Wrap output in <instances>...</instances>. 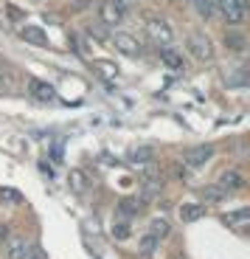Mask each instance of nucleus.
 <instances>
[{
  "label": "nucleus",
  "mask_w": 250,
  "mask_h": 259,
  "mask_svg": "<svg viewBox=\"0 0 250 259\" xmlns=\"http://www.w3.org/2000/svg\"><path fill=\"white\" fill-rule=\"evenodd\" d=\"M186 48H188V54H191L197 62H211L214 59V46H211V39H208V34H203V31H188V37H186Z\"/></svg>",
  "instance_id": "nucleus-1"
},
{
  "label": "nucleus",
  "mask_w": 250,
  "mask_h": 259,
  "mask_svg": "<svg viewBox=\"0 0 250 259\" xmlns=\"http://www.w3.org/2000/svg\"><path fill=\"white\" fill-rule=\"evenodd\" d=\"M127 17V0H104L98 6V20L104 26H118Z\"/></svg>",
  "instance_id": "nucleus-2"
},
{
  "label": "nucleus",
  "mask_w": 250,
  "mask_h": 259,
  "mask_svg": "<svg viewBox=\"0 0 250 259\" xmlns=\"http://www.w3.org/2000/svg\"><path fill=\"white\" fill-rule=\"evenodd\" d=\"M146 34H149V39L152 42H158V46H172V39H174V31H172V26H169L163 17H149L146 20Z\"/></svg>",
  "instance_id": "nucleus-3"
},
{
  "label": "nucleus",
  "mask_w": 250,
  "mask_h": 259,
  "mask_svg": "<svg viewBox=\"0 0 250 259\" xmlns=\"http://www.w3.org/2000/svg\"><path fill=\"white\" fill-rule=\"evenodd\" d=\"M110 42L116 46L118 54H124V57H132V59H138V57H141V51H143L141 42H138V37H135V34H129V31H116Z\"/></svg>",
  "instance_id": "nucleus-4"
},
{
  "label": "nucleus",
  "mask_w": 250,
  "mask_h": 259,
  "mask_svg": "<svg viewBox=\"0 0 250 259\" xmlns=\"http://www.w3.org/2000/svg\"><path fill=\"white\" fill-rule=\"evenodd\" d=\"M211 155H214V147H208V144H203V147H188L183 152V163L188 169H199L211 161Z\"/></svg>",
  "instance_id": "nucleus-5"
},
{
  "label": "nucleus",
  "mask_w": 250,
  "mask_h": 259,
  "mask_svg": "<svg viewBox=\"0 0 250 259\" xmlns=\"http://www.w3.org/2000/svg\"><path fill=\"white\" fill-rule=\"evenodd\" d=\"M217 9L222 12V17L231 26L244 23V0H217Z\"/></svg>",
  "instance_id": "nucleus-6"
},
{
  "label": "nucleus",
  "mask_w": 250,
  "mask_h": 259,
  "mask_svg": "<svg viewBox=\"0 0 250 259\" xmlns=\"http://www.w3.org/2000/svg\"><path fill=\"white\" fill-rule=\"evenodd\" d=\"M28 96L34 102H57V91H54V84L42 82V79H28Z\"/></svg>",
  "instance_id": "nucleus-7"
},
{
  "label": "nucleus",
  "mask_w": 250,
  "mask_h": 259,
  "mask_svg": "<svg viewBox=\"0 0 250 259\" xmlns=\"http://www.w3.org/2000/svg\"><path fill=\"white\" fill-rule=\"evenodd\" d=\"M3 253H6V259H28V253H31V245H28L26 237H9L6 245H3Z\"/></svg>",
  "instance_id": "nucleus-8"
},
{
  "label": "nucleus",
  "mask_w": 250,
  "mask_h": 259,
  "mask_svg": "<svg viewBox=\"0 0 250 259\" xmlns=\"http://www.w3.org/2000/svg\"><path fill=\"white\" fill-rule=\"evenodd\" d=\"M118 217H121V220H132L135 214L141 211V200H138V197H121V200H118Z\"/></svg>",
  "instance_id": "nucleus-9"
},
{
  "label": "nucleus",
  "mask_w": 250,
  "mask_h": 259,
  "mask_svg": "<svg viewBox=\"0 0 250 259\" xmlns=\"http://www.w3.org/2000/svg\"><path fill=\"white\" fill-rule=\"evenodd\" d=\"M161 178H152V181H143V186H141V194H138V200L141 203H152V200H158V194H161Z\"/></svg>",
  "instance_id": "nucleus-10"
},
{
  "label": "nucleus",
  "mask_w": 250,
  "mask_h": 259,
  "mask_svg": "<svg viewBox=\"0 0 250 259\" xmlns=\"http://www.w3.org/2000/svg\"><path fill=\"white\" fill-rule=\"evenodd\" d=\"M20 37L26 39V42H31V46H39V48L48 46V37H45V31H42V28H37V26L20 28Z\"/></svg>",
  "instance_id": "nucleus-11"
},
{
  "label": "nucleus",
  "mask_w": 250,
  "mask_h": 259,
  "mask_svg": "<svg viewBox=\"0 0 250 259\" xmlns=\"http://www.w3.org/2000/svg\"><path fill=\"white\" fill-rule=\"evenodd\" d=\"M242 175H239L236 169H228V172H222V178H219V186L225 189V192L231 194V192H236V189H242Z\"/></svg>",
  "instance_id": "nucleus-12"
},
{
  "label": "nucleus",
  "mask_w": 250,
  "mask_h": 259,
  "mask_svg": "<svg viewBox=\"0 0 250 259\" xmlns=\"http://www.w3.org/2000/svg\"><path fill=\"white\" fill-rule=\"evenodd\" d=\"M203 214H206V208L199 206V203H183L180 206V220L183 223H197Z\"/></svg>",
  "instance_id": "nucleus-13"
},
{
  "label": "nucleus",
  "mask_w": 250,
  "mask_h": 259,
  "mask_svg": "<svg viewBox=\"0 0 250 259\" xmlns=\"http://www.w3.org/2000/svg\"><path fill=\"white\" fill-rule=\"evenodd\" d=\"M93 71L98 73V76L102 79H116L118 76V68H116V62H107V59H96V62H93Z\"/></svg>",
  "instance_id": "nucleus-14"
},
{
  "label": "nucleus",
  "mask_w": 250,
  "mask_h": 259,
  "mask_svg": "<svg viewBox=\"0 0 250 259\" xmlns=\"http://www.w3.org/2000/svg\"><path fill=\"white\" fill-rule=\"evenodd\" d=\"M225 194H228V192H225L222 186H203V189H199V197H203L206 203H222Z\"/></svg>",
  "instance_id": "nucleus-15"
},
{
  "label": "nucleus",
  "mask_w": 250,
  "mask_h": 259,
  "mask_svg": "<svg viewBox=\"0 0 250 259\" xmlns=\"http://www.w3.org/2000/svg\"><path fill=\"white\" fill-rule=\"evenodd\" d=\"M225 46L231 48V51H244L247 39H244L242 31H228V34H225Z\"/></svg>",
  "instance_id": "nucleus-16"
},
{
  "label": "nucleus",
  "mask_w": 250,
  "mask_h": 259,
  "mask_svg": "<svg viewBox=\"0 0 250 259\" xmlns=\"http://www.w3.org/2000/svg\"><path fill=\"white\" fill-rule=\"evenodd\" d=\"M161 59L169 65V68H174V71H177V68H183V57H180L177 51H172L169 46H163V48H161Z\"/></svg>",
  "instance_id": "nucleus-17"
},
{
  "label": "nucleus",
  "mask_w": 250,
  "mask_h": 259,
  "mask_svg": "<svg viewBox=\"0 0 250 259\" xmlns=\"http://www.w3.org/2000/svg\"><path fill=\"white\" fill-rule=\"evenodd\" d=\"M152 147H135V149H129V161L132 163H149L152 161Z\"/></svg>",
  "instance_id": "nucleus-18"
},
{
  "label": "nucleus",
  "mask_w": 250,
  "mask_h": 259,
  "mask_svg": "<svg viewBox=\"0 0 250 259\" xmlns=\"http://www.w3.org/2000/svg\"><path fill=\"white\" fill-rule=\"evenodd\" d=\"M71 186H73V192H87V181H84V175H82V169H73L71 172Z\"/></svg>",
  "instance_id": "nucleus-19"
},
{
  "label": "nucleus",
  "mask_w": 250,
  "mask_h": 259,
  "mask_svg": "<svg viewBox=\"0 0 250 259\" xmlns=\"http://www.w3.org/2000/svg\"><path fill=\"white\" fill-rule=\"evenodd\" d=\"M169 231H172V228H169L166 220H152V228H149V234H152V237L163 240V237H169Z\"/></svg>",
  "instance_id": "nucleus-20"
},
{
  "label": "nucleus",
  "mask_w": 250,
  "mask_h": 259,
  "mask_svg": "<svg viewBox=\"0 0 250 259\" xmlns=\"http://www.w3.org/2000/svg\"><path fill=\"white\" fill-rule=\"evenodd\" d=\"M155 245H158V237H152V234H143L141 237V253L143 256H149V253L155 251Z\"/></svg>",
  "instance_id": "nucleus-21"
},
{
  "label": "nucleus",
  "mask_w": 250,
  "mask_h": 259,
  "mask_svg": "<svg viewBox=\"0 0 250 259\" xmlns=\"http://www.w3.org/2000/svg\"><path fill=\"white\" fill-rule=\"evenodd\" d=\"M113 237H116V240H129V226H127V220H118L116 226H113Z\"/></svg>",
  "instance_id": "nucleus-22"
},
{
  "label": "nucleus",
  "mask_w": 250,
  "mask_h": 259,
  "mask_svg": "<svg viewBox=\"0 0 250 259\" xmlns=\"http://www.w3.org/2000/svg\"><path fill=\"white\" fill-rule=\"evenodd\" d=\"M225 220L231 223V226H236V223H247V220H250V211H247V208H239V211L228 214V217H225Z\"/></svg>",
  "instance_id": "nucleus-23"
},
{
  "label": "nucleus",
  "mask_w": 250,
  "mask_h": 259,
  "mask_svg": "<svg viewBox=\"0 0 250 259\" xmlns=\"http://www.w3.org/2000/svg\"><path fill=\"white\" fill-rule=\"evenodd\" d=\"M194 6H197V14H203V17H211L214 9H211V0H194Z\"/></svg>",
  "instance_id": "nucleus-24"
},
{
  "label": "nucleus",
  "mask_w": 250,
  "mask_h": 259,
  "mask_svg": "<svg viewBox=\"0 0 250 259\" xmlns=\"http://www.w3.org/2000/svg\"><path fill=\"white\" fill-rule=\"evenodd\" d=\"M0 197H6V200H12V203H20V200H23V197H20L14 189H3V192H0Z\"/></svg>",
  "instance_id": "nucleus-25"
},
{
  "label": "nucleus",
  "mask_w": 250,
  "mask_h": 259,
  "mask_svg": "<svg viewBox=\"0 0 250 259\" xmlns=\"http://www.w3.org/2000/svg\"><path fill=\"white\" fill-rule=\"evenodd\" d=\"M6 12H9V17H12V20H20V17H23V12H20L17 6H9Z\"/></svg>",
  "instance_id": "nucleus-26"
},
{
  "label": "nucleus",
  "mask_w": 250,
  "mask_h": 259,
  "mask_svg": "<svg viewBox=\"0 0 250 259\" xmlns=\"http://www.w3.org/2000/svg\"><path fill=\"white\" fill-rule=\"evenodd\" d=\"M90 3H93V0H76V3H73V9H76V12H82V9H87Z\"/></svg>",
  "instance_id": "nucleus-27"
},
{
  "label": "nucleus",
  "mask_w": 250,
  "mask_h": 259,
  "mask_svg": "<svg viewBox=\"0 0 250 259\" xmlns=\"http://www.w3.org/2000/svg\"><path fill=\"white\" fill-rule=\"evenodd\" d=\"M6 234H9V231H6V228H0V242L6 240Z\"/></svg>",
  "instance_id": "nucleus-28"
}]
</instances>
